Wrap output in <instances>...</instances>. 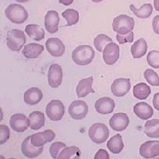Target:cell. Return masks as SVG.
<instances>
[{
  "label": "cell",
  "mask_w": 159,
  "mask_h": 159,
  "mask_svg": "<svg viewBox=\"0 0 159 159\" xmlns=\"http://www.w3.org/2000/svg\"><path fill=\"white\" fill-rule=\"evenodd\" d=\"M10 138V129L6 125H0V144H4Z\"/></svg>",
  "instance_id": "cell-36"
},
{
  "label": "cell",
  "mask_w": 159,
  "mask_h": 159,
  "mask_svg": "<svg viewBox=\"0 0 159 159\" xmlns=\"http://www.w3.org/2000/svg\"><path fill=\"white\" fill-rule=\"evenodd\" d=\"M92 2H95V3H99V2H102V0H91Z\"/></svg>",
  "instance_id": "cell-44"
},
{
  "label": "cell",
  "mask_w": 159,
  "mask_h": 159,
  "mask_svg": "<svg viewBox=\"0 0 159 159\" xmlns=\"http://www.w3.org/2000/svg\"><path fill=\"white\" fill-rule=\"evenodd\" d=\"M58 24H59V16L57 11L53 10L47 11L44 18L46 30L51 34H54L58 30Z\"/></svg>",
  "instance_id": "cell-18"
},
{
  "label": "cell",
  "mask_w": 159,
  "mask_h": 159,
  "mask_svg": "<svg viewBox=\"0 0 159 159\" xmlns=\"http://www.w3.org/2000/svg\"><path fill=\"white\" fill-rule=\"evenodd\" d=\"M0 159H6V158H5V157H3V156H0Z\"/></svg>",
  "instance_id": "cell-45"
},
{
  "label": "cell",
  "mask_w": 159,
  "mask_h": 159,
  "mask_svg": "<svg viewBox=\"0 0 159 159\" xmlns=\"http://www.w3.org/2000/svg\"><path fill=\"white\" fill-rule=\"evenodd\" d=\"M55 133L52 130H45L39 132L31 135V143L35 147H43L48 142H52L55 139Z\"/></svg>",
  "instance_id": "cell-16"
},
{
  "label": "cell",
  "mask_w": 159,
  "mask_h": 159,
  "mask_svg": "<svg viewBox=\"0 0 159 159\" xmlns=\"http://www.w3.org/2000/svg\"><path fill=\"white\" fill-rule=\"evenodd\" d=\"M110 43H112V39L104 34H98L94 40V45L98 51H103L104 47L109 44Z\"/></svg>",
  "instance_id": "cell-32"
},
{
  "label": "cell",
  "mask_w": 159,
  "mask_h": 159,
  "mask_svg": "<svg viewBox=\"0 0 159 159\" xmlns=\"http://www.w3.org/2000/svg\"><path fill=\"white\" fill-rule=\"evenodd\" d=\"M43 93L38 88H30L24 93V102L29 105H35L41 102Z\"/></svg>",
  "instance_id": "cell-21"
},
{
  "label": "cell",
  "mask_w": 159,
  "mask_h": 159,
  "mask_svg": "<svg viewBox=\"0 0 159 159\" xmlns=\"http://www.w3.org/2000/svg\"><path fill=\"white\" fill-rule=\"evenodd\" d=\"M147 50H148V45L146 41L143 38H141L137 40L136 42H134V43L132 45L131 53L134 58H140L146 54Z\"/></svg>",
  "instance_id": "cell-24"
},
{
  "label": "cell",
  "mask_w": 159,
  "mask_h": 159,
  "mask_svg": "<svg viewBox=\"0 0 159 159\" xmlns=\"http://www.w3.org/2000/svg\"><path fill=\"white\" fill-rule=\"evenodd\" d=\"M93 77H88L85 79L80 80L76 87V95L79 98L87 97L90 93H95V90L92 89Z\"/></svg>",
  "instance_id": "cell-20"
},
{
  "label": "cell",
  "mask_w": 159,
  "mask_h": 159,
  "mask_svg": "<svg viewBox=\"0 0 159 159\" xmlns=\"http://www.w3.org/2000/svg\"><path fill=\"white\" fill-rule=\"evenodd\" d=\"M62 16L66 20V26H73L79 21V12L74 9H66L62 12Z\"/></svg>",
  "instance_id": "cell-31"
},
{
  "label": "cell",
  "mask_w": 159,
  "mask_h": 159,
  "mask_svg": "<svg viewBox=\"0 0 159 159\" xmlns=\"http://www.w3.org/2000/svg\"><path fill=\"white\" fill-rule=\"evenodd\" d=\"M134 112L139 119L148 120L153 116V108L145 102H137L134 107Z\"/></svg>",
  "instance_id": "cell-19"
},
{
  "label": "cell",
  "mask_w": 159,
  "mask_h": 159,
  "mask_svg": "<svg viewBox=\"0 0 159 159\" xmlns=\"http://www.w3.org/2000/svg\"><path fill=\"white\" fill-rule=\"evenodd\" d=\"M6 18L15 24L23 23L29 17L28 11L25 7L19 4H11L6 7Z\"/></svg>",
  "instance_id": "cell-2"
},
{
  "label": "cell",
  "mask_w": 159,
  "mask_h": 159,
  "mask_svg": "<svg viewBox=\"0 0 159 159\" xmlns=\"http://www.w3.org/2000/svg\"><path fill=\"white\" fill-rule=\"evenodd\" d=\"M10 125L13 131L17 133H22L29 126V119L22 113H16L11 115L10 119Z\"/></svg>",
  "instance_id": "cell-12"
},
{
  "label": "cell",
  "mask_w": 159,
  "mask_h": 159,
  "mask_svg": "<svg viewBox=\"0 0 159 159\" xmlns=\"http://www.w3.org/2000/svg\"><path fill=\"white\" fill-rule=\"evenodd\" d=\"M66 147V145L61 142H53L50 147V154H51V157L54 159H57L59 153Z\"/></svg>",
  "instance_id": "cell-35"
},
{
  "label": "cell",
  "mask_w": 159,
  "mask_h": 159,
  "mask_svg": "<svg viewBox=\"0 0 159 159\" xmlns=\"http://www.w3.org/2000/svg\"><path fill=\"white\" fill-rule=\"evenodd\" d=\"M73 2H74V0H59V3L64 6H70L73 4Z\"/></svg>",
  "instance_id": "cell-41"
},
{
  "label": "cell",
  "mask_w": 159,
  "mask_h": 159,
  "mask_svg": "<svg viewBox=\"0 0 159 159\" xmlns=\"http://www.w3.org/2000/svg\"><path fill=\"white\" fill-rule=\"evenodd\" d=\"M43 50H44V47L43 45L31 43H29V44L24 46L22 54L25 57L33 59V58H36L39 57Z\"/></svg>",
  "instance_id": "cell-22"
},
{
  "label": "cell",
  "mask_w": 159,
  "mask_h": 159,
  "mask_svg": "<svg viewBox=\"0 0 159 159\" xmlns=\"http://www.w3.org/2000/svg\"><path fill=\"white\" fill-rule=\"evenodd\" d=\"M133 93H134V97L137 99L145 100L149 97V95L151 93V89L146 83L140 82V83H137L136 85L134 87Z\"/></svg>",
  "instance_id": "cell-25"
},
{
  "label": "cell",
  "mask_w": 159,
  "mask_h": 159,
  "mask_svg": "<svg viewBox=\"0 0 159 159\" xmlns=\"http://www.w3.org/2000/svg\"><path fill=\"white\" fill-rule=\"evenodd\" d=\"M95 57V51L89 45H80L72 53V59L78 66H87Z\"/></svg>",
  "instance_id": "cell-1"
},
{
  "label": "cell",
  "mask_w": 159,
  "mask_h": 159,
  "mask_svg": "<svg viewBox=\"0 0 159 159\" xmlns=\"http://www.w3.org/2000/svg\"><path fill=\"white\" fill-rule=\"evenodd\" d=\"M43 151V147H35L31 143V136L24 139L21 143V152L28 158H35Z\"/></svg>",
  "instance_id": "cell-15"
},
{
  "label": "cell",
  "mask_w": 159,
  "mask_h": 159,
  "mask_svg": "<svg viewBox=\"0 0 159 159\" xmlns=\"http://www.w3.org/2000/svg\"><path fill=\"white\" fill-rule=\"evenodd\" d=\"M63 80V72L61 66L58 64L51 65L48 73V83L51 88L56 89L61 85Z\"/></svg>",
  "instance_id": "cell-11"
},
{
  "label": "cell",
  "mask_w": 159,
  "mask_h": 159,
  "mask_svg": "<svg viewBox=\"0 0 159 159\" xmlns=\"http://www.w3.org/2000/svg\"><path fill=\"white\" fill-rule=\"evenodd\" d=\"M153 30L156 34H159V15H156L152 20Z\"/></svg>",
  "instance_id": "cell-39"
},
{
  "label": "cell",
  "mask_w": 159,
  "mask_h": 159,
  "mask_svg": "<svg viewBox=\"0 0 159 159\" xmlns=\"http://www.w3.org/2000/svg\"><path fill=\"white\" fill-rule=\"evenodd\" d=\"M109 134H110V132H109L108 127L102 123L93 124L89 130V136L90 138V140L97 144H101L106 142Z\"/></svg>",
  "instance_id": "cell-5"
},
{
  "label": "cell",
  "mask_w": 159,
  "mask_h": 159,
  "mask_svg": "<svg viewBox=\"0 0 159 159\" xmlns=\"http://www.w3.org/2000/svg\"><path fill=\"white\" fill-rule=\"evenodd\" d=\"M89 112V106L84 101H74L68 108L69 115L76 120L83 119Z\"/></svg>",
  "instance_id": "cell-7"
},
{
  "label": "cell",
  "mask_w": 159,
  "mask_h": 159,
  "mask_svg": "<svg viewBox=\"0 0 159 159\" xmlns=\"http://www.w3.org/2000/svg\"><path fill=\"white\" fill-rule=\"evenodd\" d=\"M134 28V20L125 14H121L112 21V29L117 34H126L133 31Z\"/></svg>",
  "instance_id": "cell-3"
},
{
  "label": "cell",
  "mask_w": 159,
  "mask_h": 159,
  "mask_svg": "<svg viewBox=\"0 0 159 159\" xmlns=\"http://www.w3.org/2000/svg\"><path fill=\"white\" fill-rule=\"evenodd\" d=\"M26 43V35L20 29H11L8 32L6 37L7 47L13 51H19Z\"/></svg>",
  "instance_id": "cell-4"
},
{
  "label": "cell",
  "mask_w": 159,
  "mask_h": 159,
  "mask_svg": "<svg viewBox=\"0 0 159 159\" xmlns=\"http://www.w3.org/2000/svg\"><path fill=\"white\" fill-rule=\"evenodd\" d=\"M45 112L51 120L58 121L62 119L63 116L65 115L64 103L59 100H51L46 106Z\"/></svg>",
  "instance_id": "cell-6"
},
{
  "label": "cell",
  "mask_w": 159,
  "mask_h": 159,
  "mask_svg": "<svg viewBox=\"0 0 159 159\" xmlns=\"http://www.w3.org/2000/svg\"><path fill=\"white\" fill-rule=\"evenodd\" d=\"M131 89V82L129 79L119 78L116 79L112 82L111 87V91L115 97H121L125 96Z\"/></svg>",
  "instance_id": "cell-10"
},
{
  "label": "cell",
  "mask_w": 159,
  "mask_h": 159,
  "mask_svg": "<svg viewBox=\"0 0 159 159\" xmlns=\"http://www.w3.org/2000/svg\"><path fill=\"white\" fill-rule=\"evenodd\" d=\"M15 1H17V2H20V3H26V2H28L29 0H15Z\"/></svg>",
  "instance_id": "cell-43"
},
{
  "label": "cell",
  "mask_w": 159,
  "mask_h": 159,
  "mask_svg": "<svg viewBox=\"0 0 159 159\" xmlns=\"http://www.w3.org/2000/svg\"><path fill=\"white\" fill-rule=\"evenodd\" d=\"M154 6L155 9L159 11V0H154Z\"/></svg>",
  "instance_id": "cell-42"
},
{
  "label": "cell",
  "mask_w": 159,
  "mask_h": 159,
  "mask_svg": "<svg viewBox=\"0 0 159 159\" xmlns=\"http://www.w3.org/2000/svg\"><path fill=\"white\" fill-rule=\"evenodd\" d=\"M140 155L146 159L155 158L159 156V141H148L140 147Z\"/></svg>",
  "instance_id": "cell-8"
},
{
  "label": "cell",
  "mask_w": 159,
  "mask_h": 159,
  "mask_svg": "<svg viewBox=\"0 0 159 159\" xmlns=\"http://www.w3.org/2000/svg\"><path fill=\"white\" fill-rule=\"evenodd\" d=\"M29 126L32 130H38L45 124L44 114L41 111H35L29 114Z\"/></svg>",
  "instance_id": "cell-23"
},
{
  "label": "cell",
  "mask_w": 159,
  "mask_h": 159,
  "mask_svg": "<svg viewBox=\"0 0 159 159\" xmlns=\"http://www.w3.org/2000/svg\"><path fill=\"white\" fill-rule=\"evenodd\" d=\"M134 32L132 31V32L126 34H117L116 39L120 44H124L126 43H133L134 42Z\"/></svg>",
  "instance_id": "cell-37"
},
{
  "label": "cell",
  "mask_w": 159,
  "mask_h": 159,
  "mask_svg": "<svg viewBox=\"0 0 159 159\" xmlns=\"http://www.w3.org/2000/svg\"><path fill=\"white\" fill-rule=\"evenodd\" d=\"M153 105L157 111H159V92L156 93L153 97Z\"/></svg>",
  "instance_id": "cell-40"
},
{
  "label": "cell",
  "mask_w": 159,
  "mask_h": 159,
  "mask_svg": "<svg viewBox=\"0 0 159 159\" xmlns=\"http://www.w3.org/2000/svg\"><path fill=\"white\" fill-rule=\"evenodd\" d=\"M80 150L78 147L70 146L66 147L59 153L57 159H80Z\"/></svg>",
  "instance_id": "cell-29"
},
{
  "label": "cell",
  "mask_w": 159,
  "mask_h": 159,
  "mask_svg": "<svg viewBox=\"0 0 159 159\" xmlns=\"http://www.w3.org/2000/svg\"><path fill=\"white\" fill-rule=\"evenodd\" d=\"M10 159H15V158H10Z\"/></svg>",
  "instance_id": "cell-47"
},
{
  "label": "cell",
  "mask_w": 159,
  "mask_h": 159,
  "mask_svg": "<svg viewBox=\"0 0 159 159\" xmlns=\"http://www.w3.org/2000/svg\"><path fill=\"white\" fill-rule=\"evenodd\" d=\"M147 62L151 67L156 69L159 68V51H149L147 55Z\"/></svg>",
  "instance_id": "cell-34"
},
{
  "label": "cell",
  "mask_w": 159,
  "mask_h": 159,
  "mask_svg": "<svg viewBox=\"0 0 159 159\" xmlns=\"http://www.w3.org/2000/svg\"><path fill=\"white\" fill-rule=\"evenodd\" d=\"M154 159H159V156H158V157H155Z\"/></svg>",
  "instance_id": "cell-46"
},
{
  "label": "cell",
  "mask_w": 159,
  "mask_h": 159,
  "mask_svg": "<svg viewBox=\"0 0 159 159\" xmlns=\"http://www.w3.org/2000/svg\"><path fill=\"white\" fill-rule=\"evenodd\" d=\"M144 133L150 138L159 137V119H150L144 125Z\"/></svg>",
  "instance_id": "cell-27"
},
{
  "label": "cell",
  "mask_w": 159,
  "mask_h": 159,
  "mask_svg": "<svg viewBox=\"0 0 159 159\" xmlns=\"http://www.w3.org/2000/svg\"><path fill=\"white\" fill-rule=\"evenodd\" d=\"M102 58L106 65L111 66L115 64L119 58V46L113 42L110 43L102 51Z\"/></svg>",
  "instance_id": "cell-9"
},
{
  "label": "cell",
  "mask_w": 159,
  "mask_h": 159,
  "mask_svg": "<svg viewBox=\"0 0 159 159\" xmlns=\"http://www.w3.org/2000/svg\"><path fill=\"white\" fill-rule=\"evenodd\" d=\"M95 109L100 114L111 113L115 109V102L110 97H101L95 103Z\"/></svg>",
  "instance_id": "cell-17"
},
{
  "label": "cell",
  "mask_w": 159,
  "mask_h": 159,
  "mask_svg": "<svg viewBox=\"0 0 159 159\" xmlns=\"http://www.w3.org/2000/svg\"><path fill=\"white\" fill-rule=\"evenodd\" d=\"M109 124L114 131L121 132L127 128V126L129 125V118L126 114L123 112L115 113L110 119Z\"/></svg>",
  "instance_id": "cell-14"
},
{
  "label": "cell",
  "mask_w": 159,
  "mask_h": 159,
  "mask_svg": "<svg viewBox=\"0 0 159 159\" xmlns=\"http://www.w3.org/2000/svg\"><path fill=\"white\" fill-rule=\"evenodd\" d=\"M26 33L29 37L35 41H41L44 38V30L36 24H29L25 29Z\"/></svg>",
  "instance_id": "cell-28"
},
{
  "label": "cell",
  "mask_w": 159,
  "mask_h": 159,
  "mask_svg": "<svg viewBox=\"0 0 159 159\" xmlns=\"http://www.w3.org/2000/svg\"><path fill=\"white\" fill-rule=\"evenodd\" d=\"M45 46L47 51L53 57H61L66 51V47L62 41L56 37L49 38L46 41Z\"/></svg>",
  "instance_id": "cell-13"
},
{
  "label": "cell",
  "mask_w": 159,
  "mask_h": 159,
  "mask_svg": "<svg viewBox=\"0 0 159 159\" xmlns=\"http://www.w3.org/2000/svg\"><path fill=\"white\" fill-rule=\"evenodd\" d=\"M130 9L135 14V16L142 19L148 18L153 11V7L150 4H144L140 8H136L134 5H130Z\"/></svg>",
  "instance_id": "cell-30"
},
{
  "label": "cell",
  "mask_w": 159,
  "mask_h": 159,
  "mask_svg": "<svg viewBox=\"0 0 159 159\" xmlns=\"http://www.w3.org/2000/svg\"><path fill=\"white\" fill-rule=\"evenodd\" d=\"M107 148H109V150L111 153H120L123 150V148H124V143H123L122 136L120 134L113 135L107 142Z\"/></svg>",
  "instance_id": "cell-26"
},
{
  "label": "cell",
  "mask_w": 159,
  "mask_h": 159,
  "mask_svg": "<svg viewBox=\"0 0 159 159\" xmlns=\"http://www.w3.org/2000/svg\"><path fill=\"white\" fill-rule=\"evenodd\" d=\"M94 159H110V156H109V153L105 149L101 148L95 154Z\"/></svg>",
  "instance_id": "cell-38"
},
{
  "label": "cell",
  "mask_w": 159,
  "mask_h": 159,
  "mask_svg": "<svg viewBox=\"0 0 159 159\" xmlns=\"http://www.w3.org/2000/svg\"><path fill=\"white\" fill-rule=\"evenodd\" d=\"M144 78L151 86H159V76L152 69H147L144 72Z\"/></svg>",
  "instance_id": "cell-33"
}]
</instances>
